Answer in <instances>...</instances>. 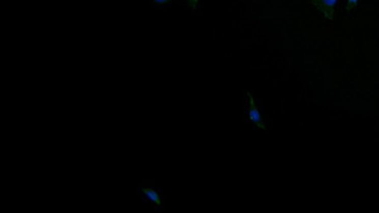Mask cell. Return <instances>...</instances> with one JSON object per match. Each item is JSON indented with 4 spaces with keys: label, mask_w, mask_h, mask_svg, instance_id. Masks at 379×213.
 Instances as JSON below:
<instances>
[{
    "label": "cell",
    "mask_w": 379,
    "mask_h": 213,
    "mask_svg": "<svg viewBox=\"0 0 379 213\" xmlns=\"http://www.w3.org/2000/svg\"><path fill=\"white\" fill-rule=\"evenodd\" d=\"M245 99H247V115L249 121L258 129H263V130H267V125L265 123V119H263L262 114H260L259 109L257 107V104H255V99L253 96L252 92L245 91Z\"/></svg>",
    "instance_id": "obj_1"
},
{
    "label": "cell",
    "mask_w": 379,
    "mask_h": 213,
    "mask_svg": "<svg viewBox=\"0 0 379 213\" xmlns=\"http://www.w3.org/2000/svg\"><path fill=\"white\" fill-rule=\"evenodd\" d=\"M313 7L324 15V18L333 22L335 17V5L338 0H311Z\"/></svg>",
    "instance_id": "obj_2"
},
{
    "label": "cell",
    "mask_w": 379,
    "mask_h": 213,
    "mask_svg": "<svg viewBox=\"0 0 379 213\" xmlns=\"http://www.w3.org/2000/svg\"><path fill=\"white\" fill-rule=\"evenodd\" d=\"M140 193L148 199V202H151L152 204H154L156 207H161L162 206V198L161 194L156 191L152 187H143V188L139 189Z\"/></svg>",
    "instance_id": "obj_3"
},
{
    "label": "cell",
    "mask_w": 379,
    "mask_h": 213,
    "mask_svg": "<svg viewBox=\"0 0 379 213\" xmlns=\"http://www.w3.org/2000/svg\"><path fill=\"white\" fill-rule=\"evenodd\" d=\"M346 2H347L346 3V9L352 10L353 8H355L358 4H359L360 0H346Z\"/></svg>",
    "instance_id": "obj_4"
},
{
    "label": "cell",
    "mask_w": 379,
    "mask_h": 213,
    "mask_svg": "<svg viewBox=\"0 0 379 213\" xmlns=\"http://www.w3.org/2000/svg\"><path fill=\"white\" fill-rule=\"evenodd\" d=\"M198 3H200V0H187V5L191 8V9H197L198 7Z\"/></svg>",
    "instance_id": "obj_5"
},
{
    "label": "cell",
    "mask_w": 379,
    "mask_h": 213,
    "mask_svg": "<svg viewBox=\"0 0 379 213\" xmlns=\"http://www.w3.org/2000/svg\"><path fill=\"white\" fill-rule=\"evenodd\" d=\"M152 2H153L156 5H163V4H167V3H171L172 0H152Z\"/></svg>",
    "instance_id": "obj_6"
}]
</instances>
